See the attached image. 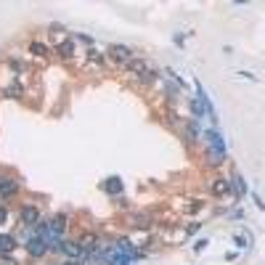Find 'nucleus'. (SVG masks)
Wrapping results in <instances>:
<instances>
[{"label":"nucleus","instance_id":"obj_13","mask_svg":"<svg viewBox=\"0 0 265 265\" xmlns=\"http://www.w3.org/2000/svg\"><path fill=\"white\" fill-rule=\"evenodd\" d=\"M72 53H74V43L72 40H64L59 45V56H64V59H72Z\"/></svg>","mask_w":265,"mask_h":265},{"label":"nucleus","instance_id":"obj_15","mask_svg":"<svg viewBox=\"0 0 265 265\" xmlns=\"http://www.w3.org/2000/svg\"><path fill=\"white\" fill-rule=\"evenodd\" d=\"M117 247L122 249V255H127V257H135V255H138V252H135V247H130V241H127V239H120Z\"/></svg>","mask_w":265,"mask_h":265},{"label":"nucleus","instance_id":"obj_11","mask_svg":"<svg viewBox=\"0 0 265 265\" xmlns=\"http://www.w3.org/2000/svg\"><path fill=\"white\" fill-rule=\"evenodd\" d=\"M80 247L82 249H85V252H96V249H98V239H96V236H82V241H80Z\"/></svg>","mask_w":265,"mask_h":265},{"label":"nucleus","instance_id":"obj_3","mask_svg":"<svg viewBox=\"0 0 265 265\" xmlns=\"http://www.w3.org/2000/svg\"><path fill=\"white\" fill-rule=\"evenodd\" d=\"M103 191L112 193V196H122V178L120 175H112L103 180Z\"/></svg>","mask_w":265,"mask_h":265},{"label":"nucleus","instance_id":"obj_29","mask_svg":"<svg viewBox=\"0 0 265 265\" xmlns=\"http://www.w3.org/2000/svg\"><path fill=\"white\" fill-rule=\"evenodd\" d=\"M67 265H85V263H80V260H69Z\"/></svg>","mask_w":265,"mask_h":265},{"label":"nucleus","instance_id":"obj_25","mask_svg":"<svg viewBox=\"0 0 265 265\" xmlns=\"http://www.w3.org/2000/svg\"><path fill=\"white\" fill-rule=\"evenodd\" d=\"M74 37H77V40H82V43H88L90 48H93V37H88V35H74Z\"/></svg>","mask_w":265,"mask_h":265},{"label":"nucleus","instance_id":"obj_5","mask_svg":"<svg viewBox=\"0 0 265 265\" xmlns=\"http://www.w3.org/2000/svg\"><path fill=\"white\" fill-rule=\"evenodd\" d=\"M228 183H231V191H234L236 196H247V183H244V178L239 175V172L234 178H228Z\"/></svg>","mask_w":265,"mask_h":265},{"label":"nucleus","instance_id":"obj_20","mask_svg":"<svg viewBox=\"0 0 265 265\" xmlns=\"http://www.w3.org/2000/svg\"><path fill=\"white\" fill-rule=\"evenodd\" d=\"M191 112L196 114V120H199V117H204V114H207V112H204V106H202V101H199V98H196V101H191Z\"/></svg>","mask_w":265,"mask_h":265},{"label":"nucleus","instance_id":"obj_27","mask_svg":"<svg viewBox=\"0 0 265 265\" xmlns=\"http://www.w3.org/2000/svg\"><path fill=\"white\" fill-rule=\"evenodd\" d=\"M5 220H8V210H5V207H0V225H3Z\"/></svg>","mask_w":265,"mask_h":265},{"label":"nucleus","instance_id":"obj_10","mask_svg":"<svg viewBox=\"0 0 265 265\" xmlns=\"http://www.w3.org/2000/svg\"><path fill=\"white\" fill-rule=\"evenodd\" d=\"M212 191H215L217 196H223V193H228V191H231V183H228V178H217L215 183H212Z\"/></svg>","mask_w":265,"mask_h":265},{"label":"nucleus","instance_id":"obj_23","mask_svg":"<svg viewBox=\"0 0 265 265\" xmlns=\"http://www.w3.org/2000/svg\"><path fill=\"white\" fill-rule=\"evenodd\" d=\"M207 244H210L207 239H199V241L193 244V252H204V249H207Z\"/></svg>","mask_w":265,"mask_h":265},{"label":"nucleus","instance_id":"obj_14","mask_svg":"<svg viewBox=\"0 0 265 265\" xmlns=\"http://www.w3.org/2000/svg\"><path fill=\"white\" fill-rule=\"evenodd\" d=\"M29 50H32L35 56H48V45L40 43V40H32V43H29Z\"/></svg>","mask_w":265,"mask_h":265},{"label":"nucleus","instance_id":"obj_6","mask_svg":"<svg viewBox=\"0 0 265 265\" xmlns=\"http://www.w3.org/2000/svg\"><path fill=\"white\" fill-rule=\"evenodd\" d=\"M16 191H19V186L14 178H0V196H14Z\"/></svg>","mask_w":265,"mask_h":265},{"label":"nucleus","instance_id":"obj_21","mask_svg":"<svg viewBox=\"0 0 265 265\" xmlns=\"http://www.w3.org/2000/svg\"><path fill=\"white\" fill-rule=\"evenodd\" d=\"M88 59H90V61H96V64H103V56H101L96 48H88Z\"/></svg>","mask_w":265,"mask_h":265},{"label":"nucleus","instance_id":"obj_12","mask_svg":"<svg viewBox=\"0 0 265 265\" xmlns=\"http://www.w3.org/2000/svg\"><path fill=\"white\" fill-rule=\"evenodd\" d=\"M64 231H67V220H64V217H56V220H50V234H53V236H61Z\"/></svg>","mask_w":265,"mask_h":265},{"label":"nucleus","instance_id":"obj_26","mask_svg":"<svg viewBox=\"0 0 265 265\" xmlns=\"http://www.w3.org/2000/svg\"><path fill=\"white\" fill-rule=\"evenodd\" d=\"M252 199H255V204L260 207V210H265V202H263V199H260V193H252Z\"/></svg>","mask_w":265,"mask_h":265},{"label":"nucleus","instance_id":"obj_1","mask_svg":"<svg viewBox=\"0 0 265 265\" xmlns=\"http://www.w3.org/2000/svg\"><path fill=\"white\" fill-rule=\"evenodd\" d=\"M109 56H112V61H130L133 59V50L127 48V45H112L109 48Z\"/></svg>","mask_w":265,"mask_h":265},{"label":"nucleus","instance_id":"obj_18","mask_svg":"<svg viewBox=\"0 0 265 265\" xmlns=\"http://www.w3.org/2000/svg\"><path fill=\"white\" fill-rule=\"evenodd\" d=\"M234 241H236V247H241V249H247L249 244H252V239L247 234H234Z\"/></svg>","mask_w":265,"mask_h":265},{"label":"nucleus","instance_id":"obj_7","mask_svg":"<svg viewBox=\"0 0 265 265\" xmlns=\"http://www.w3.org/2000/svg\"><path fill=\"white\" fill-rule=\"evenodd\" d=\"M61 252H64V255H69V257H72V260H77V257H82V255H85V249H82V247H80V244H77V241H64Z\"/></svg>","mask_w":265,"mask_h":265},{"label":"nucleus","instance_id":"obj_2","mask_svg":"<svg viewBox=\"0 0 265 265\" xmlns=\"http://www.w3.org/2000/svg\"><path fill=\"white\" fill-rule=\"evenodd\" d=\"M27 252H29L32 257H43L45 252H48V244H45L40 236H32L29 241H27Z\"/></svg>","mask_w":265,"mask_h":265},{"label":"nucleus","instance_id":"obj_8","mask_svg":"<svg viewBox=\"0 0 265 265\" xmlns=\"http://www.w3.org/2000/svg\"><path fill=\"white\" fill-rule=\"evenodd\" d=\"M204 135L210 138V144H212V148H215V151L225 154V144H223V135H220V133H217V130H207Z\"/></svg>","mask_w":265,"mask_h":265},{"label":"nucleus","instance_id":"obj_19","mask_svg":"<svg viewBox=\"0 0 265 265\" xmlns=\"http://www.w3.org/2000/svg\"><path fill=\"white\" fill-rule=\"evenodd\" d=\"M207 157H210V165H220L223 159H225V154L215 151V148H210V154H207Z\"/></svg>","mask_w":265,"mask_h":265},{"label":"nucleus","instance_id":"obj_9","mask_svg":"<svg viewBox=\"0 0 265 265\" xmlns=\"http://www.w3.org/2000/svg\"><path fill=\"white\" fill-rule=\"evenodd\" d=\"M127 69H130V74H138V77H144L148 72V67H146L144 59H130V61H127Z\"/></svg>","mask_w":265,"mask_h":265},{"label":"nucleus","instance_id":"obj_16","mask_svg":"<svg viewBox=\"0 0 265 265\" xmlns=\"http://www.w3.org/2000/svg\"><path fill=\"white\" fill-rule=\"evenodd\" d=\"M22 93H24V88L19 85V82H14V85L5 88V96H8V98H22Z\"/></svg>","mask_w":265,"mask_h":265},{"label":"nucleus","instance_id":"obj_17","mask_svg":"<svg viewBox=\"0 0 265 265\" xmlns=\"http://www.w3.org/2000/svg\"><path fill=\"white\" fill-rule=\"evenodd\" d=\"M14 247H16V239L14 236H0V249H3V252H11Z\"/></svg>","mask_w":265,"mask_h":265},{"label":"nucleus","instance_id":"obj_24","mask_svg":"<svg viewBox=\"0 0 265 265\" xmlns=\"http://www.w3.org/2000/svg\"><path fill=\"white\" fill-rule=\"evenodd\" d=\"M239 77H241V80H252V82H257V77L252 74V72H236Z\"/></svg>","mask_w":265,"mask_h":265},{"label":"nucleus","instance_id":"obj_28","mask_svg":"<svg viewBox=\"0 0 265 265\" xmlns=\"http://www.w3.org/2000/svg\"><path fill=\"white\" fill-rule=\"evenodd\" d=\"M196 133H199V127H193V125H191V127H189V138L193 141V138H196Z\"/></svg>","mask_w":265,"mask_h":265},{"label":"nucleus","instance_id":"obj_22","mask_svg":"<svg viewBox=\"0 0 265 265\" xmlns=\"http://www.w3.org/2000/svg\"><path fill=\"white\" fill-rule=\"evenodd\" d=\"M0 265H19V263L11 255H5V252H3V255H0Z\"/></svg>","mask_w":265,"mask_h":265},{"label":"nucleus","instance_id":"obj_4","mask_svg":"<svg viewBox=\"0 0 265 265\" xmlns=\"http://www.w3.org/2000/svg\"><path fill=\"white\" fill-rule=\"evenodd\" d=\"M22 223H24V225H32V228H35V225L40 223V212H37L35 207H24V210H22Z\"/></svg>","mask_w":265,"mask_h":265}]
</instances>
